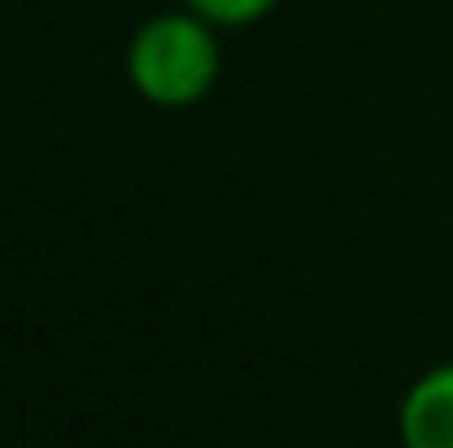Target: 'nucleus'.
<instances>
[{"label": "nucleus", "mask_w": 453, "mask_h": 448, "mask_svg": "<svg viewBox=\"0 0 453 448\" xmlns=\"http://www.w3.org/2000/svg\"><path fill=\"white\" fill-rule=\"evenodd\" d=\"M180 5H190L196 16H206L222 32H242V27H258L280 0H180Z\"/></svg>", "instance_id": "7ed1b4c3"}, {"label": "nucleus", "mask_w": 453, "mask_h": 448, "mask_svg": "<svg viewBox=\"0 0 453 448\" xmlns=\"http://www.w3.org/2000/svg\"><path fill=\"white\" fill-rule=\"evenodd\" d=\"M395 428L401 448H453V364H438L411 380Z\"/></svg>", "instance_id": "f03ea898"}, {"label": "nucleus", "mask_w": 453, "mask_h": 448, "mask_svg": "<svg viewBox=\"0 0 453 448\" xmlns=\"http://www.w3.org/2000/svg\"><path fill=\"white\" fill-rule=\"evenodd\" d=\"M121 64H127V85L148 106H158V112L201 106L222 74V27H211L190 5L158 11L127 37Z\"/></svg>", "instance_id": "f257e3e1"}]
</instances>
